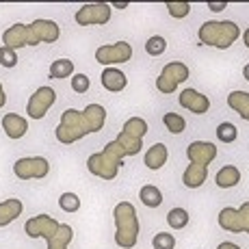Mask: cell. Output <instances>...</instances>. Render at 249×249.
Segmentation results:
<instances>
[{
  "mask_svg": "<svg viewBox=\"0 0 249 249\" xmlns=\"http://www.w3.org/2000/svg\"><path fill=\"white\" fill-rule=\"evenodd\" d=\"M104 122H107V111L102 104H89L83 113L68 108L61 115V122L54 130L56 141H61L63 145H71L91 132H100L104 128Z\"/></svg>",
  "mask_w": 249,
  "mask_h": 249,
  "instance_id": "obj_1",
  "label": "cell"
},
{
  "mask_svg": "<svg viewBox=\"0 0 249 249\" xmlns=\"http://www.w3.org/2000/svg\"><path fill=\"white\" fill-rule=\"evenodd\" d=\"M124 162H119L117 159H113L111 154H107V152H98V154H91L89 160H87V169L91 171L93 176H98V178L102 180H115V176H117L119 167H122Z\"/></svg>",
  "mask_w": 249,
  "mask_h": 249,
  "instance_id": "obj_10",
  "label": "cell"
},
{
  "mask_svg": "<svg viewBox=\"0 0 249 249\" xmlns=\"http://www.w3.org/2000/svg\"><path fill=\"white\" fill-rule=\"evenodd\" d=\"M24 232L31 238H46L48 249H68V245L74 238V230L68 223H59L56 219L48 217V214H37V217L28 219Z\"/></svg>",
  "mask_w": 249,
  "mask_h": 249,
  "instance_id": "obj_2",
  "label": "cell"
},
{
  "mask_svg": "<svg viewBox=\"0 0 249 249\" xmlns=\"http://www.w3.org/2000/svg\"><path fill=\"white\" fill-rule=\"evenodd\" d=\"M111 7H117V9H126V7H128V2H115V4H111Z\"/></svg>",
  "mask_w": 249,
  "mask_h": 249,
  "instance_id": "obj_41",
  "label": "cell"
},
{
  "mask_svg": "<svg viewBox=\"0 0 249 249\" xmlns=\"http://www.w3.org/2000/svg\"><path fill=\"white\" fill-rule=\"evenodd\" d=\"M122 132H126V135L132 137V139H141L143 141V137L147 135V122L143 117H130L126 124H124Z\"/></svg>",
  "mask_w": 249,
  "mask_h": 249,
  "instance_id": "obj_24",
  "label": "cell"
},
{
  "mask_svg": "<svg viewBox=\"0 0 249 249\" xmlns=\"http://www.w3.org/2000/svg\"><path fill=\"white\" fill-rule=\"evenodd\" d=\"M128 85V78L124 71H119L117 68H107L102 71V87L107 91H113V93H119L124 91Z\"/></svg>",
  "mask_w": 249,
  "mask_h": 249,
  "instance_id": "obj_18",
  "label": "cell"
},
{
  "mask_svg": "<svg viewBox=\"0 0 249 249\" xmlns=\"http://www.w3.org/2000/svg\"><path fill=\"white\" fill-rule=\"evenodd\" d=\"M111 20V4L95 2V4H83L76 11V24L80 26H98Z\"/></svg>",
  "mask_w": 249,
  "mask_h": 249,
  "instance_id": "obj_11",
  "label": "cell"
},
{
  "mask_svg": "<svg viewBox=\"0 0 249 249\" xmlns=\"http://www.w3.org/2000/svg\"><path fill=\"white\" fill-rule=\"evenodd\" d=\"M74 74V63L70 59H56L50 65V78H68Z\"/></svg>",
  "mask_w": 249,
  "mask_h": 249,
  "instance_id": "obj_26",
  "label": "cell"
},
{
  "mask_svg": "<svg viewBox=\"0 0 249 249\" xmlns=\"http://www.w3.org/2000/svg\"><path fill=\"white\" fill-rule=\"evenodd\" d=\"M178 100L186 111H191L195 115H204V113H208V108H210V100L195 89H184Z\"/></svg>",
  "mask_w": 249,
  "mask_h": 249,
  "instance_id": "obj_14",
  "label": "cell"
},
{
  "mask_svg": "<svg viewBox=\"0 0 249 249\" xmlns=\"http://www.w3.org/2000/svg\"><path fill=\"white\" fill-rule=\"evenodd\" d=\"M199 41L206 46L219 48V50H228L234 41L238 39L241 31L238 24H234L232 20H223V22H204L199 26Z\"/></svg>",
  "mask_w": 249,
  "mask_h": 249,
  "instance_id": "obj_4",
  "label": "cell"
},
{
  "mask_svg": "<svg viewBox=\"0 0 249 249\" xmlns=\"http://www.w3.org/2000/svg\"><path fill=\"white\" fill-rule=\"evenodd\" d=\"M167 223L174 230H182L189 226V213L184 208H171L169 214H167Z\"/></svg>",
  "mask_w": 249,
  "mask_h": 249,
  "instance_id": "obj_28",
  "label": "cell"
},
{
  "mask_svg": "<svg viewBox=\"0 0 249 249\" xmlns=\"http://www.w3.org/2000/svg\"><path fill=\"white\" fill-rule=\"evenodd\" d=\"M4 102H7V93H4V89H2V83H0V108L4 107Z\"/></svg>",
  "mask_w": 249,
  "mask_h": 249,
  "instance_id": "obj_38",
  "label": "cell"
},
{
  "mask_svg": "<svg viewBox=\"0 0 249 249\" xmlns=\"http://www.w3.org/2000/svg\"><path fill=\"white\" fill-rule=\"evenodd\" d=\"M243 78H245V80H249V63L245 65V68H243Z\"/></svg>",
  "mask_w": 249,
  "mask_h": 249,
  "instance_id": "obj_40",
  "label": "cell"
},
{
  "mask_svg": "<svg viewBox=\"0 0 249 249\" xmlns=\"http://www.w3.org/2000/svg\"><path fill=\"white\" fill-rule=\"evenodd\" d=\"M89 87H91L89 76H85V74H74L71 76V89H74V93H87Z\"/></svg>",
  "mask_w": 249,
  "mask_h": 249,
  "instance_id": "obj_35",
  "label": "cell"
},
{
  "mask_svg": "<svg viewBox=\"0 0 249 249\" xmlns=\"http://www.w3.org/2000/svg\"><path fill=\"white\" fill-rule=\"evenodd\" d=\"M2 128L9 139H22L28 132V122L18 113H7L2 119Z\"/></svg>",
  "mask_w": 249,
  "mask_h": 249,
  "instance_id": "obj_16",
  "label": "cell"
},
{
  "mask_svg": "<svg viewBox=\"0 0 249 249\" xmlns=\"http://www.w3.org/2000/svg\"><path fill=\"white\" fill-rule=\"evenodd\" d=\"M115 214V243L122 249H132L139 241V217L137 208L130 202H119L113 210Z\"/></svg>",
  "mask_w": 249,
  "mask_h": 249,
  "instance_id": "obj_3",
  "label": "cell"
},
{
  "mask_svg": "<svg viewBox=\"0 0 249 249\" xmlns=\"http://www.w3.org/2000/svg\"><path fill=\"white\" fill-rule=\"evenodd\" d=\"M50 165L44 156H28V159H20L13 165V174L20 180H39L46 178Z\"/></svg>",
  "mask_w": 249,
  "mask_h": 249,
  "instance_id": "obj_8",
  "label": "cell"
},
{
  "mask_svg": "<svg viewBox=\"0 0 249 249\" xmlns=\"http://www.w3.org/2000/svg\"><path fill=\"white\" fill-rule=\"evenodd\" d=\"M152 247L154 249H174L176 247V238L169 232H159L152 238Z\"/></svg>",
  "mask_w": 249,
  "mask_h": 249,
  "instance_id": "obj_32",
  "label": "cell"
},
{
  "mask_svg": "<svg viewBox=\"0 0 249 249\" xmlns=\"http://www.w3.org/2000/svg\"><path fill=\"white\" fill-rule=\"evenodd\" d=\"M59 206L63 213H76L80 208V197L76 193H63L59 197Z\"/></svg>",
  "mask_w": 249,
  "mask_h": 249,
  "instance_id": "obj_31",
  "label": "cell"
},
{
  "mask_svg": "<svg viewBox=\"0 0 249 249\" xmlns=\"http://www.w3.org/2000/svg\"><path fill=\"white\" fill-rule=\"evenodd\" d=\"M115 141L122 145V150L126 152V156L139 154V152H141V147H143V141H141V139H132V137H128L126 132H119Z\"/></svg>",
  "mask_w": 249,
  "mask_h": 249,
  "instance_id": "obj_25",
  "label": "cell"
},
{
  "mask_svg": "<svg viewBox=\"0 0 249 249\" xmlns=\"http://www.w3.org/2000/svg\"><path fill=\"white\" fill-rule=\"evenodd\" d=\"M132 59V46L128 41H115L108 46H100L95 50V61L102 65H117V63H128Z\"/></svg>",
  "mask_w": 249,
  "mask_h": 249,
  "instance_id": "obj_7",
  "label": "cell"
},
{
  "mask_svg": "<svg viewBox=\"0 0 249 249\" xmlns=\"http://www.w3.org/2000/svg\"><path fill=\"white\" fill-rule=\"evenodd\" d=\"M24 206H22V199H4V202H0V228L9 226L11 221H16L18 217L22 214Z\"/></svg>",
  "mask_w": 249,
  "mask_h": 249,
  "instance_id": "obj_19",
  "label": "cell"
},
{
  "mask_svg": "<svg viewBox=\"0 0 249 249\" xmlns=\"http://www.w3.org/2000/svg\"><path fill=\"white\" fill-rule=\"evenodd\" d=\"M28 31V46H37V44H54L61 35V28L56 22L52 20H35L33 24L26 26Z\"/></svg>",
  "mask_w": 249,
  "mask_h": 249,
  "instance_id": "obj_9",
  "label": "cell"
},
{
  "mask_svg": "<svg viewBox=\"0 0 249 249\" xmlns=\"http://www.w3.org/2000/svg\"><path fill=\"white\" fill-rule=\"evenodd\" d=\"M0 65L2 68H7V70H11V68H16L18 65V52L16 50H11V48H0Z\"/></svg>",
  "mask_w": 249,
  "mask_h": 249,
  "instance_id": "obj_34",
  "label": "cell"
},
{
  "mask_svg": "<svg viewBox=\"0 0 249 249\" xmlns=\"http://www.w3.org/2000/svg\"><path fill=\"white\" fill-rule=\"evenodd\" d=\"M206 180H208V167L199 165V162H191L184 169V174H182V182L189 189H199Z\"/></svg>",
  "mask_w": 249,
  "mask_h": 249,
  "instance_id": "obj_17",
  "label": "cell"
},
{
  "mask_svg": "<svg viewBox=\"0 0 249 249\" xmlns=\"http://www.w3.org/2000/svg\"><path fill=\"white\" fill-rule=\"evenodd\" d=\"M139 199L147 206V208H159L162 204V193L159 186L154 184H145L141 191H139Z\"/></svg>",
  "mask_w": 249,
  "mask_h": 249,
  "instance_id": "obj_23",
  "label": "cell"
},
{
  "mask_svg": "<svg viewBox=\"0 0 249 249\" xmlns=\"http://www.w3.org/2000/svg\"><path fill=\"white\" fill-rule=\"evenodd\" d=\"M226 7H228V2H208L210 11H223Z\"/></svg>",
  "mask_w": 249,
  "mask_h": 249,
  "instance_id": "obj_36",
  "label": "cell"
},
{
  "mask_svg": "<svg viewBox=\"0 0 249 249\" xmlns=\"http://www.w3.org/2000/svg\"><path fill=\"white\" fill-rule=\"evenodd\" d=\"M186 78H189V68L180 61H174V63H167L160 70V76L156 78V87L160 93H174L178 85H182Z\"/></svg>",
  "mask_w": 249,
  "mask_h": 249,
  "instance_id": "obj_5",
  "label": "cell"
},
{
  "mask_svg": "<svg viewBox=\"0 0 249 249\" xmlns=\"http://www.w3.org/2000/svg\"><path fill=\"white\" fill-rule=\"evenodd\" d=\"M165 50H167V39L165 37L154 35V37H150V39L145 41V52L150 56H160Z\"/></svg>",
  "mask_w": 249,
  "mask_h": 249,
  "instance_id": "obj_30",
  "label": "cell"
},
{
  "mask_svg": "<svg viewBox=\"0 0 249 249\" xmlns=\"http://www.w3.org/2000/svg\"><path fill=\"white\" fill-rule=\"evenodd\" d=\"M228 107L236 111L245 122H249V93L247 91H232L228 95Z\"/></svg>",
  "mask_w": 249,
  "mask_h": 249,
  "instance_id": "obj_22",
  "label": "cell"
},
{
  "mask_svg": "<svg viewBox=\"0 0 249 249\" xmlns=\"http://www.w3.org/2000/svg\"><path fill=\"white\" fill-rule=\"evenodd\" d=\"M186 156H189L191 162H199V165L208 167L217 156V145H213L208 141H193L186 147Z\"/></svg>",
  "mask_w": 249,
  "mask_h": 249,
  "instance_id": "obj_13",
  "label": "cell"
},
{
  "mask_svg": "<svg viewBox=\"0 0 249 249\" xmlns=\"http://www.w3.org/2000/svg\"><path fill=\"white\" fill-rule=\"evenodd\" d=\"M54 100H56V91H54V89H50V87H39V89L35 91V93L31 95V100H28V104H26L28 117L41 119V117H44V115L48 113V108L54 104Z\"/></svg>",
  "mask_w": 249,
  "mask_h": 249,
  "instance_id": "obj_12",
  "label": "cell"
},
{
  "mask_svg": "<svg viewBox=\"0 0 249 249\" xmlns=\"http://www.w3.org/2000/svg\"><path fill=\"white\" fill-rule=\"evenodd\" d=\"M243 44H245V48L249 50V28L245 31V35H243Z\"/></svg>",
  "mask_w": 249,
  "mask_h": 249,
  "instance_id": "obj_39",
  "label": "cell"
},
{
  "mask_svg": "<svg viewBox=\"0 0 249 249\" xmlns=\"http://www.w3.org/2000/svg\"><path fill=\"white\" fill-rule=\"evenodd\" d=\"M219 226L226 232H234V234H249V202H245L238 210L234 208H223L219 213Z\"/></svg>",
  "mask_w": 249,
  "mask_h": 249,
  "instance_id": "obj_6",
  "label": "cell"
},
{
  "mask_svg": "<svg viewBox=\"0 0 249 249\" xmlns=\"http://www.w3.org/2000/svg\"><path fill=\"white\" fill-rule=\"evenodd\" d=\"M238 137V128L232 122H223L217 126V139L221 143H234Z\"/></svg>",
  "mask_w": 249,
  "mask_h": 249,
  "instance_id": "obj_29",
  "label": "cell"
},
{
  "mask_svg": "<svg viewBox=\"0 0 249 249\" xmlns=\"http://www.w3.org/2000/svg\"><path fill=\"white\" fill-rule=\"evenodd\" d=\"M214 182H217L219 189H230V186H236L238 182H241V171H238V167H234V165H226V167H221V169L217 171Z\"/></svg>",
  "mask_w": 249,
  "mask_h": 249,
  "instance_id": "obj_21",
  "label": "cell"
},
{
  "mask_svg": "<svg viewBox=\"0 0 249 249\" xmlns=\"http://www.w3.org/2000/svg\"><path fill=\"white\" fill-rule=\"evenodd\" d=\"M217 249H241V247H238V245H234V243H221V245H219Z\"/></svg>",
  "mask_w": 249,
  "mask_h": 249,
  "instance_id": "obj_37",
  "label": "cell"
},
{
  "mask_svg": "<svg viewBox=\"0 0 249 249\" xmlns=\"http://www.w3.org/2000/svg\"><path fill=\"white\" fill-rule=\"evenodd\" d=\"M162 124H165V128L171 132V135H180V132H184V128H186L184 117L178 115V113H165Z\"/></svg>",
  "mask_w": 249,
  "mask_h": 249,
  "instance_id": "obj_27",
  "label": "cell"
},
{
  "mask_svg": "<svg viewBox=\"0 0 249 249\" xmlns=\"http://www.w3.org/2000/svg\"><path fill=\"white\" fill-rule=\"evenodd\" d=\"M165 7H167V11H169V16L178 18V20H182V18H186L191 13V4L189 2H167Z\"/></svg>",
  "mask_w": 249,
  "mask_h": 249,
  "instance_id": "obj_33",
  "label": "cell"
},
{
  "mask_svg": "<svg viewBox=\"0 0 249 249\" xmlns=\"http://www.w3.org/2000/svg\"><path fill=\"white\" fill-rule=\"evenodd\" d=\"M2 41L4 48H11V50H20V48L28 46V31L24 24H13L11 28L2 33Z\"/></svg>",
  "mask_w": 249,
  "mask_h": 249,
  "instance_id": "obj_15",
  "label": "cell"
},
{
  "mask_svg": "<svg viewBox=\"0 0 249 249\" xmlns=\"http://www.w3.org/2000/svg\"><path fill=\"white\" fill-rule=\"evenodd\" d=\"M167 159H169V152H167V145H162V143H154V145L145 152V156H143L145 167L152 171L160 169V167L167 162Z\"/></svg>",
  "mask_w": 249,
  "mask_h": 249,
  "instance_id": "obj_20",
  "label": "cell"
}]
</instances>
